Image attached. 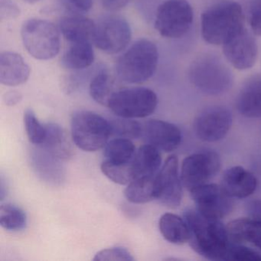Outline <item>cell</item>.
<instances>
[{"instance_id":"12","label":"cell","mask_w":261,"mask_h":261,"mask_svg":"<svg viewBox=\"0 0 261 261\" xmlns=\"http://www.w3.org/2000/svg\"><path fill=\"white\" fill-rule=\"evenodd\" d=\"M231 124V113L224 107L213 106L206 108L197 116L194 130L200 140L213 143L224 139Z\"/></svg>"},{"instance_id":"32","label":"cell","mask_w":261,"mask_h":261,"mask_svg":"<svg viewBox=\"0 0 261 261\" xmlns=\"http://www.w3.org/2000/svg\"><path fill=\"white\" fill-rule=\"evenodd\" d=\"M24 124L30 143L42 146L46 136V125L39 122L33 110L27 109L24 112Z\"/></svg>"},{"instance_id":"34","label":"cell","mask_w":261,"mask_h":261,"mask_svg":"<svg viewBox=\"0 0 261 261\" xmlns=\"http://www.w3.org/2000/svg\"><path fill=\"white\" fill-rule=\"evenodd\" d=\"M93 259L94 261H134V258L125 247H114L97 252Z\"/></svg>"},{"instance_id":"6","label":"cell","mask_w":261,"mask_h":261,"mask_svg":"<svg viewBox=\"0 0 261 261\" xmlns=\"http://www.w3.org/2000/svg\"><path fill=\"white\" fill-rule=\"evenodd\" d=\"M71 126L73 141L85 152H96L105 148L111 136L110 122L91 111L74 113Z\"/></svg>"},{"instance_id":"2","label":"cell","mask_w":261,"mask_h":261,"mask_svg":"<svg viewBox=\"0 0 261 261\" xmlns=\"http://www.w3.org/2000/svg\"><path fill=\"white\" fill-rule=\"evenodd\" d=\"M244 23L245 16L238 3H219L201 14V36L211 45H223L245 28Z\"/></svg>"},{"instance_id":"19","label":"cell","mask_w":261,"mask_h":261,"mask_svg":"<svg viewBox=\"0 0 261 261\" xmlns=\"http://www.w3.org/2000/svg\"><path fill=\"white\" fill-rule=\"evenodd\" d=\"M59 28L69 43L91 42L94 39L96 24L88 18L74 15L62 18L59 22Z\"/></svg>"},{"instance_id":"41","label":"cell","mask_w":261,"mask_h":261,"mask_svg":"<svg viewBox=\"0 0 261 261\" xmlns=\"http://www.w3.org/2000/svg\"><path fill=\"white\" fill-rule=\"evenodd\" d=\"M23 2L27 3V4H36V3L39 2L40 0H22Z\"/></svg>"},{"instance_id":"4","label":"cell","mask_w":261,"mask_h":261,"mask_svg":"<svg viewBox=\"0 0 261 261\" xmlns=\"http://www.w3.org/2000/svg\"><path fill=\"white\" fill-rule=\"evenodd\" d=\"M189 77L197 89L212 96L227 92L233 82L230 68L219 57L212 54L198 56L192 62Z\"/></svg>"},{"instance_id":"25","label":"cell","mask_w":261,"mask_h":261,"mask_svg":"<svg viewBox=\"0 0 261 261\" xmlns=\"http://www.w3.org/2000/svg\"><path fill=\"white\" fill-rule=\"evenodd\" d=\"M156 175L140 177L131 181L124 191L126 199L134 204H144L156 199Z\"/></svg>"},{"instance_id":"11","label":"cell","mask_w":261,"mask_h":261,"mask_svg":"<svg viewBox=\"0 0 261 261\" xmlns=\"http://www.w3.org/2000/svg\"><path fill=\"white\" fill-rule=\"evenodd\" d=\"M190 192L197 210L209 218L221 220L233 210V198L226 193L221 186L206 183Z\"/></svg>"},{"instance_id":"24","label":"cell","mask_w":261,"mask_h":261,"mask_svg":"<svg viewBox=\"0 0 261 261\" xmlns=\"http://www.w3.org/2000/svg\"><path fill=\"white\" fill-rule=\"evenodd\" d=\"M62 59L64 66L68 69L82 70L91 66L94 62V53L91 42L69 43Z\"/></svg>"},{"instance_id":"27","label":"cell","mask_w":261,"mask_h":261,"mask_svg":"<svg viewBox=\"0 0 261 261\" xmlns=\"http://www.w3.org/2000/svg\"><path fill=\"white\" fill-rule=\"evenodd\" d=\"M0 224L4 229L11 231L23 230L27 224V216L21 207L11 203L0 206Z\"/></svg>"},{"instance_id":"38","label":"cell","mask_w":261,"mask_h":261,"mask_svg":"<svg viewBox=\"0 0 261 261\" xmlns=\"http://www.w3.org/2000/svg\"><path fill=\"white\" fill-rule=\"evenodd\" d=\"M246 212L248 218L261 221V200L255 199L247 202Z\"/></svg>"},{"instance_id":"10","label":"cell","mask_w":261,"mask_h":261,"mask_svg":"<svg viewBox=\"0 0 261 261\" xmlns=\"http://www.w3.org/2000/svg\"><path fill=\"white\" fill-rule=\"evenodd\" d=\"M221 168L219 155L213 151L196 152L183 160L181 178L189 191L206 184L214 178Z\"/></svg>"},{"instance_id":"5","label":"cell","mask_w":261,"mask_h":261,"mask_svg":"<svg viewBox=\"0 0 261 261\" xmlns=\"http://www.w3.org/2000/svg\"><path fill=\"white\" fill-rule=\"evenodd\" d=\"M22 43L30 56L38 60H49L61 48L60 34L54 24L40 19L25 21L21 30Z\"/></svg>"},{"instance_id":"9","label":"cell","mask_w":261,"mask_h":261,"mask_svg":"<svg viewBox=\"0 0 261 261\" xmlns=\"http://www.w3.org/2000/svg\"><path fill=\"white\" fill-rule=\"evenodd\" d=\"M132 37L129 22L120 16H109L96 24L94 41L96 47L109 55L126 49Z\"/></svg>"},{"instance_id":"7","label":"cell","mask_w":261,"mask_h":261,"mask_svg":"<svg viewBox=\"0 0 261 261\" xmlns=\"http://www.w3.org/2000/svg\"><path fill=\"white\" fill-rule=\"evenodd\" d=\"M156 94L146 88H131L115 91L110 99L108 108L118 117L144 118L156 109Z\"/></svg>"},{"instance_id":"3","label":"cell","mask_w":261,"mask_h":261,"mask_svg":"<svg viewBox=\"0 0 261 261\" xmlns=\"http://www.w3.org/2000/svg\"><path fill=\"white\" fill-rule=\"evenodd\" d=\"M158 63L156 45L149 39H139L119 58L116 73L122 82L141 84L154 75Z\"/></svg>"},{"instance_id":"28","label":"cell","mask_w":261,"mask_h":261,"mask_svg":"<svg viewBox=\"0 0 261 261\" xmlns=\"http://www.w3.org/2000/svg\"><path fill=\"white\" fill-rule=\"evenodd\" d=\"M90 94L93 100L103 106L108 107L110 99L115 91L113 89V83L109 74L103 70L97 73L89 87Z\"/></svg>"},{"instance_id":"22","label":"cell","mask_w":261,"mask_h":261,"mask_svg":"<svg viewBox=\"0 0 261 261\" xmlns=\"http://www.w3.org/2000/svg\"><path fill=\"white\" fill-rule=\"evenodd\" d=\"M44 150L60 160H68L71 155V147L65 131L57 123H47Z\"/></svg>"},{"instance_id":"1","label":"cell","mask_w":261,"mask_h":261,"mask_svg":"<svg viewBox=\"0 0 261 261\" xmlns=\"http://www.w3.org/2000/svg\"><path fill=\"white\" fill-rule=\"evenodd\" d=\"M190 232L189 244L198 254L212 260H225L230 242L227 227L221 220L209 218L196 208L184 212Z\"/></svg>"},{"instance_id":"36","label":"cell","mask_w":261,"mask_h":261,"mask_svg":"<svg viewBox=\"0 0 261 261\" xmlns=\"http://www.w3.org/2000/svg\"><path fill=\"white\" fill-rule=\"evenodd\" d=\"M20 9L13 0H0V19L10 20L20 16Z\"/></svg>"},{"instance_id":"37","label":"cell","mask_w":261,"mask_h":261,"mask_svg":"<svg viewBox=\"0 0 261 261\" xmlns=\"http://www.w3.org/2000/svg\"><path fill=\"white\" fill-rule=\"evenodd\" d=\"M67 10L76 15L88 13L92 9L93 0H62Z\"/></svg>"},{"instance_id":"31","label":"cell","mask_w":261,"mask_h":261,"mask_svg":"<svg viewBox=\"0 0 261 261\" xmlns=\"http://www.w3.org/2000/svg\"><path fill=\"white\" fill-rule=\"evenodd\" d=\"M110 122L111 128V136H115L119 138L138 139L142 137L143 124L130 118L119 117L113 119Z\"/></svg>"},{"instance_id":"14","label":"cell","mask_w":261,"mask_h":261,"mask_svg":"<svg viewBox=\"0 0 261 261\" xmlns=\"http://www.w3.org/2000/svg\"><path fill=\"white\" fill-rule=\"evenodd\" d=\"M157 198L162 204L171 208L178 207L182 198L181 178L176 155H170L157 173Z\"/></svg>"},{"instance_id":"21","label":"cell","mask_w":261,"mask_h":261,"mask_svg":"<svg viewBox=\"0 0 261 261\" xmlns=\"http://www.w3.org/2000/svg\"><path fill=\"white\" fill-rule=\"evenodd\" d=\"M162 163L161 153L157 148L146 144L136 152L132 160L136 178L154 176L158 173Z\"/></svg>"},{"instance_id":"17","label":"cell","mask_w":261,"mask_h":261,"mask_svg":"<svg viewBox=\"0 0 261 261\" xmlns=\"http://www.w3.org/2000/svg\"><path fill=\"white\" fill-rule=\"evenodd\" d=\"M31 69L17 53L4 51L0 54V82L6 86L23 85L30 79Z\"/></svg>"},{"instance_id":"23","label":"cell","mask_w":261,"mask_h":261,"mask_svg":"<svg viewBox=\"0 0 261 261\" xmlns=\"http://www.w3.org/2000/svg\"><path fill=\"white\" fill-rule=\"evenodd\" d=\"M159 227L163 238L174 244H183L190 238L189 227L184 218L172 213L162 215Z\"/></svg>"},{"instance_id":"40","label":"cell","mask_w":261,"mask_h":261,"mask_svg":"<svg viewBox=\"0 0 261 261\" xmlns=\"http://www.w3.org/2000/svg\"><path fill=\"white\" fill-rule=\"evenodd\" d=\"M22 95L18 91H9L4 96V101L7 106L13 107L20 103Z\"/></svg>"},{"instance_id":"26","label":"cell","mask_w":261,"mask_h":261,"mask_svg":"<svg viewBox=\"0 0 261 261\" xmlns=\"http://www.w3.org/2000/svg\"><path fill=\"white\" fill-rule=\"evenodd\" d=\"M136 152L135 146L131 140L117 137L105 145L103 154L108 161L126 163L133 160Z\"/></svg>"},{"instance_id":"39","label":"cell","mask_w":261,"mask_h":261,"mask_svg":"<svg viewBox=\"0 0 261 261\" xmlns=\"http://www.w3.org/2000/svg\"><path fill=\"white\" fill-rule=\"evenodd\" d=\"M130 0H101L103 8L109 11H117L124 8Z\"/></svg>"},{"instance_id":"18","label":"cell","mask_w":261,"mask_h":261,"mask_svg":"<svg viewBox=\"0 0 261 261\" xmlns=\"http://www.w3.org/2000/svg\"><path fill=\"white\" fill-rule=\"evenodd\" d=\"M236 106L244 117H261V76H252L244 84L237 97Z\"/></svg>"},{"instance_id":"20","label":"cell","mask_w":261,"mask_h":261,"mask_svg":"<svg viewBox=\"0 0 261 261\" xmlns=\"http://www.w3.org/2000/svg\"><path fill=\"white\" fill-rule=\"evenodd\" d=\"M227 230L230 242L249 243L261 250V221L250 218H238L227 224Z\"/></svg>"},{"instance_id":"30","label":"cell","mask_w":261,"mask_h":261,"mask_svg":"<svg viewBox=\"0 0 261 261\" xmlns=\"http://www.w3.org/2000/svg\"><path fill=\"white\" fill-rule=\"evenodd\" d=\"M33 160L35 169L40 173L41 176L47 178L50 181V175L54 178L55 182L56 180L62 175V167L58 163L59 159L53 156L45 150H38L33 154Z\"/></svg>"},{"instance_id":"13","label":"cell","mask_w":261,"mask_h":261,"mask_svg":"<svg viewBox=\"0 0 261 261\" xmlns=\"http://www.w3.org/2000/svg\"><path fill=\"white\" fill-rule=\"evenodd\" d=\"M253 35L244 28L222 45L224 57L239 71L250 69L256 63L258 46Z\"/></svg>"},{"instance_id":"15","label":"cell","mask_w":261,"mask_h":261,"mask_svg":"<svg viewBox=\"0 0 261 261\" xmlns=\"http://www.w3.org/2000/svg\"><path fill=\"white\" fill-rule=\"evenodd\" d=\"M142 138L159 150L170 152L179 146L181 133L178 126L160 120H149L143 124Z\"/></svg>"},{"instance_id":"16","label":"cell","mask_w":261,"mask_h":261,"mask_svg":"<svg viewBox=\"0 0 261 261\" xmlns=\"http://www.w3.org/2000/svg\"><path fill=\"white\" fill-rule=\"evenodd\" d=\"M221 187L231 198H244L256 190L257 181L251 172L241 166H233L225 171Z\"/></svg>"},{"instance_id":"29","label":"cell","mask_w":261,"mask_h":261,"mask_svg":"<svg viewBox=\"0 0 261 261\" xmlns=\"http://www.w3.org/2000/svg\"><path fill=\"white\" fill-rule=\"evenodd\" d=\"M103 175L114 182L127 186L136 179L132 160L126 163H116L105 160L100 166Z\"/></svg>"},{"instance_id":"8","label":"cell","mask_w":261,"mask_h":261,"mask_svg":"<svg viewBox=\"0 0 261 261\" xmlns=\"http://www.w3.org/2000/svg\"><path fill=\"white\" fill-rule=\"evenodd\" d=\"M193 20V10L187 0H166L157 10L155 28L163 37L178 39L190 30Z\"/></svg>"},{"instance_id":"33","label":"cell","mask_w":261,"mask_h":261,"mask_svg":"<svg viewBox=\"0 0 261 261\" xmlns=\"http://www.w3.org/2000/svg\"><path fill=\"white\" fill-rule=\"evenodd\" d=\"M225 260L261 261V255L248 247L231 243L227 250Z\"/></svg>"},{"instance_id":"35","label":"cell","mask_w":261,"mask_h":261,"mask_svg":"<svg viewBox=\"0 0 261 261\" xmlns=\"http://www.w3.org/2000/svg\"><path fill=\"white\" fill-rule=\"evenodd\" d=\"M248 21L252 33L261 36V0H250Z\"/></svg>"}]
</instances>
